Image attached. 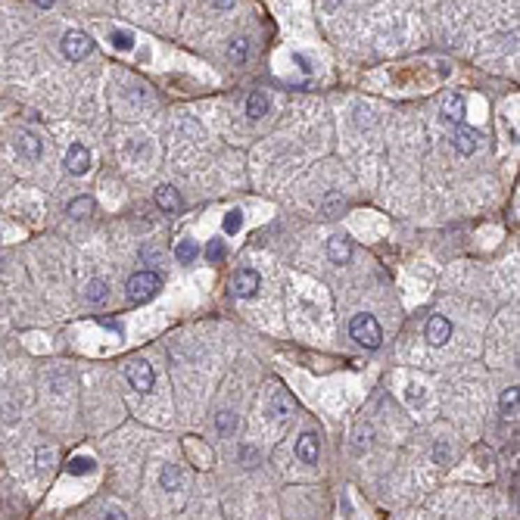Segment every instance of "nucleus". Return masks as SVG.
<instances>
[{"label":"nucleus","instance_id":"1","mask_svg":"<svg viewBox=\"0 0 520 520\" xmlns=\"http://www.w3.org/2000/svg\"><path fill=\"white\" fill-rule=\"evenodd\" d=\"M349 333H352V339H355V343L365 346V349H377L380 339H383V330H380L377 318L368 315V312H362V315L352 318V321H349Z\"/></svg>","mask_w":520,"mask_h":520},{"label":"nucleus","instance_id":"2","mask_svg":"<svg viewBox=\"0 0 520 520\" xmlns=\"http://www.w3.org/2000/svg\"><path fill=\"white\" fill-rule=\"evenodd\" d=\"M162 290V277L156 271H137V275L128 277V299L131 303H146L156 293Z\"/></svg>","mask_w":520,"mask_h":520},{"label":"nucleus","instance_id":"3","mask_svg":"<svg viewBox=\"0 0 520 520\" xmlns=\"http://www.w3.org/2000/svg\"><path fill=\"white\" fill-rule=\"evenodd\" d=\"M125 377H128V383L135 386L137 392H150L153 383H156V374H153V368L144 358H131V362L125 365Z\"/></svg>","mask_w":520,"mask_h":520},{"label":"nucleus","instance_id":"4","mask_svg":"<svg viewBox=\"0 0 520 520\" xmlns=\"http://www.w3.org/2000/svg\"><path fill=\"white\" fill-rule=\"evenodd\" d=\"M290 408H293V399L286 396L284 386L275 383L268 390V396H265V415H268L271 421H284V418L290 415Z\"/></svg>","mask_w":520,"mask_h":520},{"label":"nucleus","instance_id":"5","mask_svg":"<svg viewBox=\"0 0 520 520\" xmlns=\"http://www.w3.org/2000/svg\"><path fill=\"white\" fill-rule=\"evenodd\" d=\"M91 50H94V41H91L84 31H69V35L63 38V53H66V59H72V63H82Z\"/></svg>","mask_w":520,"mask_h":520},{"label":"nucleus","instance_id":"6","mask_svg":"<svg viewBox=\"0 0 520 520\" xmlns=\"http://www.w3.org/2000/svg\"><path fill=\"white\" fill-rule=\"evenodd\" d=\"M259 286H262V277H259V271L252 268H240L234 275V293L240 299H252L259 293Z\"/></svg>","mask_w":520,"mask_h":520},{"label":"nucleus","instance_id":"7","mask_svg":"<svg viewBox=\"0 0 520 520\" xmlns=\"http://www.w3.org/2000/svg\"><path fill=\"white\" fill-rule=\"evenodd\" d=\"M13 146H16V153L22 159H29V162H35V159H41L44 146L38 141L31 131H16V137H13Z\"/></svg>","mask_w":520,"mask_h":520},{"label":"nucleus","instance_id":"8","mask_svg":"<svg viewBox=\"0 0 520 520\" xmlns=\"http://www.w3.org/2000/svg\"><path fill=\"white\" fill-rule=\"evenodd\" d=\"M66 169L72 171V175H84V171L91 169V150L84 144H72L69 150H66Z\"/></svg>","mask_w":520,"mask_h":520},{"label":"nucleus","instance_id":"9","mask_svg":"<svg viewBox=\"0 0 520 520\" xmlns=\"http://www.w3.org/2000/svg\"><path fill=\"white\" fill-rule=\"evenodd\" d=\"M452 337V321L445 315H433L430 321H427V339H430L433 346H445Z\"/></svg>","mask_w":520,"mask_h":520},{"label":"nucleus","instance_id":"10","mask_svg":"<svg viewBox=\"0 0 520 520\" xmlns=\"http://www.w3.org/2000/svg\"><path fill=\"white\" fill-rule=\"evenodd\" d=\"M452 144H455V150L461 153V156H471V153H477V146H480V135L473 128H468V125H455Z\"/></svg>","mask_w":520,"mask_h":520},{"label":"nucleus","instance_id":"11","mask_svg":"<svg viewBox=\"0 0 520 520\" xmlns=\"http://www.w3.org/2000/svg\"><path fill=\"white\" fill-rule=\"evenodd\" d=\"M318 452H321V445H318V436H315V433H303V436L296 439V455H299V461L315 464V461H318Z\"/></svg>","mask_w":520,"mask_h":520},{"label":"nucleus","instance_id":"12","mask_svg":"<svg viewBox=\"0 0 520 520\" xmlns=\"http://www.w3.org/2000/svg\"><path fill=\"white\" fill-rule=\"evenodd\" d=\"M443 118L449 125H461V118H464V97L461 94H445L443 97Z\"/></svg>","mask_w":520,"mask_h":520},{"label":"nucleus","instance_id":"13","mask_svg":"<svg viewBox=\"0 0 520 520\" xmlns=\"http://www.w3.org/2000/svg\"><path fill=\"white\" fill-rule=\"evenodd\" d=\"M328 256L333 265H346L352 259V243L346 237H330L328 240Z\"/></svg>","mask_w":520,"mask_h":520},{"label":"nucleus","instance_id":"14","mask_svg":"<svg viewBox=\"0 0 520 520\" xmlns=\"http://www.w3.org/2000/svg\"><path fill=\"white\" fill-rule=\"evenodd\" d=\"M156 206H159V209H165L169 215H175V212H181V206H184V203H181V193L165 184V188L156 190Z\"/></svg>","mask_w":520,"mask_h":520},{"label":"nucleus","instance_id":"15","mask_svg":"<svg viewBox=\"0 0 520 520\" xmlns=\"http://www.w3.org/2000/svg\"><path fill=\"white\" fill-rule=\"evenodd\" d=\"M268 106H271V100L265 91H252V94L246 97V116H250L252 122H259V118L268 112Z\"/></svg>","mask_w":520,"mask_h":520},{"label":"nucleus","instance_id":"16","mask_svg":"<svg viewBox=\"0 0 520 520\" xmlns=\"http://www.w3.org/2000/svg\"><path fill=\"white\" fill-rule=\"evenodd\" d=\"M84 299H88L91 305H103L106 299H109V286H106V281H91L88 290H84Z\"/></svg>","mask_w":520,"mask_h":520},{"label":"nucleus","instance_id":"17","mask_svg":"<svg viewBox=\"0 0 520 520\" xmlns=\"http://www.w3.org/2000/svg\"><path fill=\"white\" fill-rule=\"evenodd\" d=\"M91 212H94V199L91 197H78L66 206V215H72V218H84V215H91Z\"/></svg>","mask_w":520,"mask_h":520},{"label":"nucleus","instance_id":"18","mask_svg":"<svg viewBox=\"0 0 520 520\" xmlns=\"http://www.w3.org/2000/svg\"><path fill=\"white\" fill-rule=\"evenodd\" d=\"M197 256H199V246L193 243V240H181V243L175 246V259H178L181 265H190Z\"/></svg>","mask_w":520,"mask_h":520},{"label":"nucleus","instance_id":"19","mask_svg":"<svg viewBox=\"0 0 520 520\" xmlns=\"http://www.w3.org/2000/svg\"><path fill=\"white\" fill-rule=\"evenodd\" d=\"M514 415H517V386H511V390L502 392V418L511 421Z\"/></svg>","mask_w":520,"mask_h":520},{"label":"nucleus","instance_id":"20","mask_svg":"<svg viewBox=\"0 0 520 520\" xmlns=\"http://www.w3.org/2000/svg\"><path fill=\"white\" fill-rule=\"evenodd\" d=\"M109 41H112V47H116V50H131V47H135V35H131V31H125V29L112 31Z\"/></svg>","mask_w":520,"mask_h":520},{"label":"nucleus","instance_id":"21","mask_svg":"<svg viewBox=\"0 0 520 520\" xmlns=\"http://www.w3.org/2000/svg\"><path fill=\"white\" fill-rule=\"evenodd\" d=\"M228 56H231V63H243L246 56H250V44L243 41V38H237L234 44H231V50H228Z\"/></svg>","mask_w":520,"mask_h":520},{"label":"nucleus","instance_id":"22","mask_svg":"<svg viewBox=\"0 0 520 520\" xmlns=\"http://www.w3.org/2000/svg\"><path fill=\"white\" fill-rule=\"evenodd\" d=\"M224 256H228V250H224V240H212V243L206 246V259H209V262H222Z\"/></svg>","mask_w":520,"mask_h":520},{"label":"nucleus","instance_id":"23","mask_svg":"<svg viewBox=\"0 0 520 520\" xmlns=\"http://www.w3.org/2000/svg\"><path fill=\"white\" fill-rule=\"evenodd\" d=\"M240 228H243V212L240 209L228 212V218H224V234H237Z\"/></svg>","mask_w":520,"mask_h":520},{"label":"nucleus","instance_id":"24","mask_svg":"<svg viewBox=\"0 0 520 520\" xmlns=\"http://www.w3.org/2000/svg\"><path fill=\"white\" fill-rule=\"evenodd\" d=\"M91 471H94V458H72L69 461V473L82 477V473H91Z\"/></svg>","mask_w":520,"mask_h":520},{"label":"nucleus","instance_id":"25","mask_svg":"<svg viewBox=\"0 0 520 520\" xmlns=\"http://www.w3.org/2000/svg\"><path fill=\"white\" fill-rule=\"evenodd\" d=\"M234 430V415H231V411H222V415H218V433H231Z\"/></svg>","mask_w":520,"mask_h":520},{"label":"nucleus","instance_id":"26","mask_svg":"<svg viewBox=\"0 0 520 520\" xmlns=\"http://www.w3.org/2000/svg\"><path fill=\"white\" fill-rule=\"evenodd\" d=\"M162 486H165V489H178V471L175 468L162 471Z\"/></svg>","mask_w":520,"mask_h":520},{"label":"nucleus","instance_id":"27","mask_svg":"<svg viewBox=\"0 0 520 520\" xmlns=\"http://www.w3.org/2000/svg\"><path fill=\"white\" fill-rule=\"evenodd\" d=\"M408 402H418V405L424 402V396H421V386H408Z\"/></svg>","mask_w":520,"mask_h":520},{"label":"nucleus","instance_id":"28","mask_svg":"<svg viewBox=\"0 0 520 520\" xmlns=\"http://www.w3.org/2000/svg\"><path fill=\"white\" fill-rule=\"evenodd\" d=\"M215 6H218V10H231V6H234V0H215Z\"/></svg>","mask_w":520,"mask_h":520},{"label":"nucleus","instance_id":"29","mask_svg":"<svg viewBox=\"0 0 520 520\" xmlns=\"http://www.w3.org/2000/svg\"><path fill=\"white\" fill-rule=\"evenodd\" d=\"M35 3L41 6V10H50V6H53V0H35Z\"/></svg>","mask_w":520,"mask_h":520}]
</instances>
